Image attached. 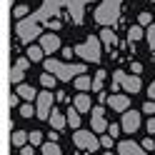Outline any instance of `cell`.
Masks as SVG:
<instances>
[{
	"mask_svg": "<svg viewBox=\"0 0 155 155\" xmlns=\"http://www.w3.org/2000/svg\"><path fill=\"white\" fill-rule=\"evenodd\" d=\"M45 70H48V73H53L58 80L68 83V80H75V75L85 73V65H68V63H63V60L48 58V60H45Z\"/></svg>",
	"mask_w": 155,
	"mask_h": 155,
	"instance_id": "obj_1",
	"label": "cell"
},
{
	"mask_svg": "<svg viewBox=\"0 0 155 155\" xmlns=\"http://www.w3.org/2000/svg\"><path fill=\"white\" fill-rule=\"evenodd\" d=\"M75 53L83 58V60H88V63H98L100 60V40L95 35L88 38V43H83V45H78L75 48Z\"/></svg>",
	"mask_w": 155,
	"mask_h": 155,
	"instance_id": "obj_2",
	"label": "cell"
},
{
	"mask_svg": "<svg viewBox=\"0 0 155 155\" xmlns=\"http://www.w3.org/2000/svg\"><path fill=\"white\" fill-rule=\"evenodd\" d=\"M118 85H120L125 93H138L143 88L140 75H128V73H123V70L115 73V93H118Z\"/></svg>",
	"mask_w": 155,
	"mask_h": 155,
	"instance_id": "obj_3",
	"label": "cell"
},
{
	"mask_svg": "<svg viewBox=\"0 0 155 155\" xmlns=\"http://www.w3.org/2000/svg\"><path fill=\"white\" fill-rule=\"evenodd\" d=\"M18 38H20L23 43H30V40H35L38 38V33H40V25H38V20L35 18H28V20H20L18 23Z\"/></svg>",
	"mask_w": 155,
	"mask_h": 155,
	"instance_id": "obj_4",
	"label": "cell"
},
{
	"mask_svg": "<svg viewBox=\"0 0 155 155\" xmlns=\"http://www.w3.org/2000/svg\"><path fill=\"white\" fill-rule=\"evenodd\" d=\"M53 93H40L38 95V105H35V110H38V120H50V115H53Z\"/></svg>",
	"mask_w": 155,
	"mask_h": 155,
	"instance_id": "obj_5",
	"label": "cell"
},
{
	"mask_svg": "<svg viewBox=\"0 0 155 155\" xmlns=\"http://www.w3.org/2000/svg\"><path fill=\"white\" fill-rule=\"evenodd\" d=\"M73 143L78 148H83V150H98V138L93 133H88V130H75Z\"/></svg>",
	"mask_w": 155,
	"mask_h": 155,
	"instance_id": "obj_6",
	"label": "cell"
},
{
	"mask_svg": "<svg viewBox=\"0 0 155 155\" xmlns=\"http://www.w3.org/2000/svg\"><path fill=\"white\" fill-rule=\"evenodd\" d=\"M123 133H138L140 128V113L138 110H128V113H123Z\"/></svg>",
	"mask_w": 155,
	"mask_h": 155,
	"instance_id": "obj_7",
	"label": "cell"
},
{
	"mask_svg": "<svg viewBox=\"0 0 155 155\" xmlns=\"http://www.w3.org/2000/svg\"><path fill=\"white\" fill-rule=\"evenodd\" d=\"M108 105L115 113H128L130 110V98H128V95H118V93H115V95L108 98Z\"/></svg>",
	"mask_w": 155,
	"mask_h": 155,
	"instance_id": "obj_8",
	"label": "cell"
},
{
	"mask_svg": "<svg viewBox=\"0 0 155 155\" xmlns=\"http://www.w3.org/2000/svg\"><path fill=\"white\" fill-rule=\"evenodd\" d=\"M118 153L120 155H145V148L138 145L135 140H123V143H118Z\"/></svg>",
	"mask_w": 155,
	"mask_h": 155,
	"instance_id": "obj_9",
	"label": "cell"
},
{
	"mask_svg": "<svg viewBox=\"0 0 155 155\" xmlns=\"http://www.w3.org/2000/svg\"><path fill=\"white\" fill-rule=\"evenodd\" d=\"M40 48L45 53H58V48H60V40H58V35L55 33H45L40 38Z\"/></svg>",
	"mask_w": 155,
	"mask_h": 155,
	"instance_id": "obj_10",
	"label": "cell"
},
{
	"mask_svg": "<svg viewBox=\"0 0 155 155\" xmlns=\"http://www.w3.org/2000/svg\"><path fill=\"white\" fill-rule=\"evenodd\" d=\"M103 108H95V113H93V120H90V125H93V130L95 133H105V130H108L110 128V125H108V120H105L103 118Z\"/></svg>",
	"mask_w": 155,
	"mask_h": 155,
	"instance_id": "obj_11",
	"label": "cell"
},
{
	"mask_svg": "<svg viewBox=\"0 0 155 155\" xmlns=\"http://www.w3.org/2000/svg\"><path fill=\"white\" fill-rule=\"evenodd\" d=\"M73 105H75L78 113H88V110H90V95H88V93H78L75 100H73Z\"/></svg>",
	"mask_w": 155,
	"mask_h": 155,
	"instance_id": "obj_12",
	"label": "cell"
},
{
	"mask_svg": "<svg viewBox=\"0 0 155 155\" xmlns=\"http://www.w3.org/2000/svg\"><path fill=\"white\" fill-rule=\"evenodd\" d=\"M28 140H30V135H28L25 130H13V135H10V143L15 145V148H25Z\"/></svg>",
	"mask_w": 155,
	"mask_h": 155,
	"instance_id": "obj_13",
	"label": "cell"
},
{
	"mask_svg": "<svg viewBox=\"0 0 155 155\" xmlns=\"http://www.w3.org/2000/svg\"><path fill=\"white\" fill-rule=\"evenodd\" d=\"M53 125V130H60V128H65L68 125V115H60L58 110H53V115H50V120H48Z\"/></svg>",
	"mask_w": 155,
	"mask_h": 155,
	"instance_id": "obj_14",
	"label": "cell"
},
{
	"mask_svg": "<svg viewBox=\"0 0 155 155\" xmlns=\"http://www.w3.org/2000/svg\"><path fill=\"white\" fill-rule=\"evenodd\" d=\"M75 88L85 93V90H90V88H93V80H90L88 75H78V78H75Z\"/></svg>",
	"mask_w": 155,
	"mask_h": 155,
	"instance_id": "obj_15",
	"label": "cell"
},
{
	"mask_svg": "<svg viewBox=\"0 0 155 155\" xmlns=\"http://www.w3.org/2000/svg\"><path fill=\"white\" fill-rule=\"evenodd\" d=\"M43 53H45V50H43L40 45H33V48H28V58H30L33 63H40V60H43Z\"/></svg>",
	"mask_w": 155,
	"mask_h": 155,
	"instance_id": "obj_16",
	"label": "cell"
},
{
	"mask_svg": "<svg viewBox=\"0 0 155 155\" xmlns=\"http://www.w3.org/2000/svg\"><path fill=\"white\" fill-rule=\"evenodd\" d=\"M68 125H70V128H75V130H80V113H78L75 108L68 110Z\"/></svg>",
	"mask_w": 155,
	"mask_h": 155,
	"instance_id": "obj_17",
	"label": "cell"
},
{
	"mask_svg": "<svg viewBox=\"0 0 155 155\" xmlns=\"http://www.w3.org/2000/svg\"><path fill=\"white\" fill-rule=\"evenodd\" d=\"M18 95H20L23 100H35V90L30 85H18Z\"/></svg>",
	"mask_w": 155,
	"mask_h": 155,
	"instance_id": "obj_18",
	"label": "cell"
},
{
	"mask_svg": "<svg viewBox=\"0 0 155 155\" xmlns=\"http://www.w3.org/2000/svg\"><path fill=\"white\" fill-rule=\"evenodd\" d=\"M23 75H25V70H23V68H18V65H13V70H10V83H15V85H20V80H23Z\"/></svg>",
	"mask_w": 155,
	"mask_h": 155,
	"instance_id": "obj_19",
	"label": "cell"
},
{
	"mask_svg": "<svg viewBox=\"0 0 155 155\" xmlns=\"http://www.w3.org/2000/svg\"><path fill=\"white\" fill-rule=\"evenodd\" d=\"M43 155H63V153L58 148V143H45L43 145Z\"/></svg>",
	"mask_w": 155,
	"mask_h": 155,
	"instance_id": "obj_20",
	"label": "cell"
},
{
	"mask_svg": "<svg viewBox=\"0 0 155 155\" xmlns=\"http://www.w3.org/2000/svg\"><path fill=\"white\" fill-rule=\"evenodd\" d=\"M140 38H143V28H140V25H133L130 30H128V40L135 43V40H140Z\"/></svg>",
	"mask_w": 155,
	"mask_h": 155,
	"instance_id": "obj_21",
	"label": "cell"
},
{
	"mask_svg": "<svg viewBox=\"0 0 155 155\" xmlns=\"http://www.w3.org/2000/svg\"><path fill=\"white\" fill-rule=\"evenodd\" d=\"M100 40H103L105 45H113V43H115V33H113V30H108V28H105V30L100 33Z\"/></svg>",
	"mask_w": 155,
	"mask_h": 155,
	"instance_id": "obj_22",
	"label": "cell"
},
{
	"mask_svg": "<svg viewBox=\"0 0 155 155\" xmlns=\"http://www.w3.org/2000/svg\"><path fill=\"white\" fill-rule=\"evenodd\" d=\"M103 83H105V70H98V75L93 78V88H95V90H100V88H103Z\"/></svg>",
	"mask_w": 155,
	"mask_h": 155,
	"instance_id": "obj_23",
	"label": "cell"
},
{
	"mask_svg": "<svg viewBox=\"0 0 155 155\" xmlns=\"http://www.w3.org/2000/svg\"><path fill=\"white\" fill-rule=\"evenodd\" d=\"M113 18H115V15H110V8H103V10L98 13V20H100V23H110Z\"/></svg>",
	"mask_w": 155,
	"mask_h": 155,
	"instance_id": "obj_24",
	"label": "cell"
},
{
	"mask_svg": "<svg viewBox=\"0 0 155 155\" xmlns=\"http://www.w3.org/2000/svg\"><path fill=\"white\" fill-rule=\"evenodd\" d=\"M40 83L45 85V88H53V85H55V75H53V73H45V75H40Z\"/></svg>",
	"mask_w": 155,
	"mask_h": 155,
	"instance_id": "obj_25",
	"label": "cell"
},
{
	"mask_svg": "<svg viewBox=\"0 0 155 155\" xmlns=\"http://www.w3.org/2000/svg\"><path fill=\"white\" fill-rule=\"evenodd\" d=\"M20 115H23V118H33V115H38V110L33 108V105H23V108H20Z\"/></svg>",
	"mask_w": 155,
	"mask_h": 155,
	"instance_id": "obj_26",
	"label": "cell"
},
{
	"mask_svg": "<svg viewBox=\"0 0 155 155\" xmlns=\"http://www.w3.org/2000/svg\"><path fill=\"white\" fill-rule=\"evenodd\" d=\"M138 23H140V25H148V28H150V25H153V15H150V13H140Z\"/></svg>",
	"mask_w": 155,
	"mask_h": 155,
	"instance_id": "obj_27",
	"label": "cell"
},
{
	"mask_svg": "<svg viewBox=\"0 0 155 155\" xmlns=\"http://www.w3.org/2000/svg\"><path fill=\"white\" fill-rule=\"evenodd\" d=\"M43 143V133L40 130H33L30 133V145H40Z\"/></svg>",
	"mask_w": 155,
	"mask_h": 155,
	"instance_id": "obj_28",
	"label": "cell"
},
{
	"mask_svg": "<svg viewBox=\"0 0 155 155\" xmlns=\"http://www.w3.org/2000/svg\"><path fill=\"white\" fill-rule=\"evenodd\" d=\"M148 43H150V48L155 50V23L148 28Z\"/></svg>",
	"mask_w": 155,
	"mask_h": 155,
	"instance_id": "obj_29",
	"label": "cell"
},
{
	"mask_svg": "<svg viewBox=\"0 0 155 155\" xmlns=\"http://www.w3.org/2000/svg\"><path fill=\"white\" fill-rule=\"evenodd\" d=\"M13 15H15V18H25V15H28V5H18L15 10H13Z\"/></svg>",
	"mask_w": 155,
	"mask_h": 155,
	"instance_id": "obj_30",
	"label": "cell"
},
{
	"mask_svg": "<svg viewBox=\"0 0 155 155\" xmlns=\"http://www.w3.org/2000/svg\"><path fill=\"white\" fill-rule=\"evenodd\" d=\"M100 145H103V148H113V135H103V138H100Z\"/></svg>",
	"mask_w": 155,
	"mask_h": 155,
	"instance_id": "obj_31",
	"label": "cell"
},
{
	"mask_svg": "<svg viewBox=\"0 0 155 155\" xmlns=\"http://www.w3.org/2000/svg\"><path fill=\"white\" fill-rule=\"evenodd\" d=\"M143 148H145V150H153V148H155V140H153V138H145V140H143Z\"/></svg>",
	"mask_w": 155,
	"mask_h": 155,
	"instance_id": "obj_32",
	"label": "cell"
},
{
	"mask_svg": "<svg viewBox=\"0 0 155 155\" xmlns=\"http://www.w3.org/2000/svg\"><path fill=\"white\" fill-rule=\"evenodd\" d=\"M143 113H155V103H153V100H148V103L143 105Z\"/></svg>",
	"mask_w": 155,
	"mask_h": 155,
	"instance_id": "obj_33",
	"label": "cell"
},
{
	"mask_svg": "<svg viewBox=\"0 0 155 155\" xmlns=\"http://www.w3.org/2000/svg\"><path fill=\"white\" fill-rule=\"evenodd\" d=\"M123 128H118V125H110L108 128V135H113V138H118V133H120Z\"/></svg>",
	"mask_w": 155,
	"mask_h": 155,
	"instance_id": "obj_34",
	"label": "cell"
},
{
	"mask_svg": "<svg viewBox=\"0 0 155 155\" xmlns=\"http://www.w3.org/2000/svg\"><path fill=\"white\" fill-rule=\"evenodd\" d=\"M20 155H35L33 145H25V148H20Z\"/></svg>",
	"mask_w": 155,
	"mask_h": 155,
	"instance_id": "obj_35",
	"label": "cell"
},
{
	"mask_svg": "<svg viewBox=\"0 0 155 155\" xmlns=\"http://www.w3.org/2000/svg\"><path fill=\"white\" fill-rule=\"evenodd\" d=\"M148 98H150V100H155V80H153V85L148 88Z\"/></svg>",
	"mask_w": 155,
	"mask_h": 155,
	"instance_id": "obj_36",
	"label": "cell"
},
{
	"mask_svg": "<svg viewBox=\"0 0 155 155\" xmlns=\"http://www.w3.org/2000/svg\"><path fill=\"white\" fill-rule=\"evenodd\" d=\"M133 73L140 75V73H143V65H140V63H133Z\"/></svg>",
	"mask_w": 155,
	"mask_h": 155,
	"instance_id": "obj_37",
	"label": "cell"
},
{
	"mask_svg": "<svg viewBox=\"0 0 155 155\" xmlns=\"http://www.w3.org/2000/svg\"><path fill=\"white\" fill-rule=\"evenodd\" d=\"M148 133H155V118L148 120Z\"/></svg>",
	"mask_w": 155,
	"mask_h": 155,
	"instance_id": "obj_38",
	"label": "cell"
},
{
	"mask_svg": "<svg viewBox=\"0 0 155 155\" xmlns=\"http://www.w3.org/2000/svg\"><path fill=\"white\" fill-rule=\"evenodd\" d=\"M105 155H115V153H105Z\"/></svg>",
	"mask_w": 155,
	"mask_h": 155,
	"instance_id": "obj_39",
	"label": "cell"
}]
</instances>
